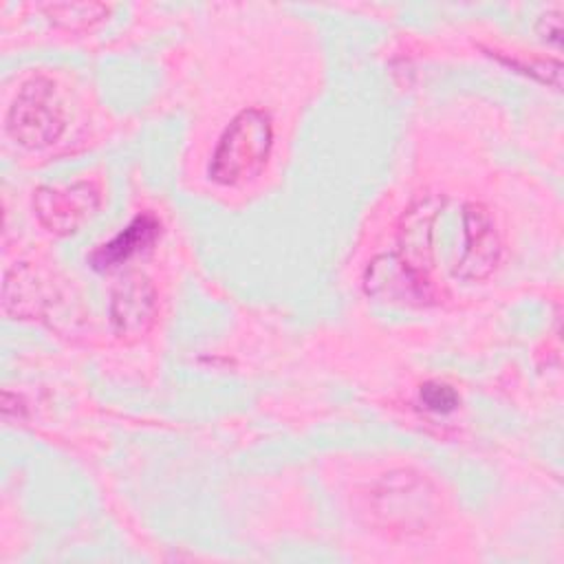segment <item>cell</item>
I'll return each instance as SVG.
<instances>
[{
	"label": "cell",
	"instance_id": "cell-13",
	"mask_svg": "<svg viewBox=\"0 0 564 564\" xmlns=\"http://www.w3.org/2000/svg\"><path fill=\"white\" fill-rule=\"evenodd\" d=\"M538 31H540V35H542L546 42L560 44V35H562V18H560V11L542 15V18H540V24H538Z\"/></svg>",
	"mask_w": 564,
	"mask_h": 564
},
{
	"label": "cell",
	"instance_id": "cell-8",
	"mask_svg": "<svg viewBox=\"0 0 564 564\" xmlns=\"http://www.w3.org/2000/svg\"><path fill=\"white\" fill-rule=\"evenodd\" d=\"M441 207H443V198L438 196L419 198L405 212L399 229L401 249L397 253L425 273L432 267V236H434V223Z\"/></svg>",
	"mask_w": 564,
	"mask_h": 564
},
{
	"label": "cell",
	"instance_id": "cell-4",
	"mask_svg": "<svg viewBox=\"0 0 564 564\" xmlns=\"http://www.w3.org/2000/svg\"><path fill=\"white\" fill-rule=\"evenodd\" d=\"M364 291L368 297L390 306L419 308L436 302V289L430 275L397 251L379 253L368 262L364 271Z\"/></svg>",
	"mask_w": 564,
	"mask_h": 564
},
{
	"label": "cell",
	"instance_id": "cell-5",
	"mask_svg": "<svg viewBox=\"0 0 564 564\" xmlns=\"http://www.w3.org/2000/svg\"><path fill=\"white\" fill-rule=\"evenodd\" d=\"M101 207V192L93 181L42 185L33 194V212L40 225L57 236L79 231Z\"/></svg>",
	"mask_w": 564,
	"mask_h": 564
},
{
	"label": "cell",
	"instance_id": "cell-1",
	"mask_svg": "<svg viewBox=\"0 0 564 564\" xmlns=\"http://www.w3.org/2000/svg\"><path fill=\"white\" fill-rule=\"evenodd\" d=\"M273 145L271 117L260 108L240 110L220 134L209 161V178L238 185L258 176Z\"/></svg>",
	"mask_w": 564,
	"mask_h": 564
},
{
	"label": "cell",
	"instance_id": "cell-6",
	"mask_svg": "<svg viewBox=\"0 0 564 564\" xmlns=\"http://www.w3.org/2000/svg\"><path fill=\"white\" fill-rule=\"evenodd\" d=\"M463 249L454 262V275L460 280H482L500 262L502 242L489 212L478 203H467L460 212Z\"/></svg>",
	"mask_w": 564,
	"mask_h": 564
},
{
	"label": "cell",
	"instance_id": "cell-12",
	"mask_svg": "<svg viewBox=\"0 0 564 564\" xmlns=\"http://www.w3.org/2000/svg\"><path fill=\"white\" fill-rule=\"evenodd\" d=\"M419 401L423 403L425 410H430L434 414H449L458 408L460 397L452 386H447L443 381H427L419 390Z\"/></svg>",
	"mask_w": 564,
	"mask_h": 564
},
{
	"label": "cell",
	"instance_id": "cell-2",
	"mask_svg": "<svg viewBox=\"0 0 564 564\" xmlns=\"http://www.w3.org/2000/svg\"><path fill=\"white\" fill-rule=\"evenodd\" d=\"M368 505L379 527L405 535L421 533L438 513L436 491L430 480L408 469L383 474L372 485Z\"/></svg>",
	"mask_w": 564,
	"mask_h": 564
},
{
	"label": "cell",
	"instance_id": "cell-10",
	"mask_svg": "<svg viewBox=\"0 0 564 564\" xmlns=\"http://www.w3.org/2000/svg\"><path fill=\"white\" fill-rule=\"evenodd\" d=\"M2 306L7 315L26 319L40 317L44 306L42 286L26 264H15L4 273L2 282Z\"/></svg>",
	"mask_w": 564,
	"mask_h": 564
},
{
	"label": "cell",
	"instance_id": "cell-7",
	"mask_svg": "<svg viewBox=\"0 0 564 564\" xmlns=\"http://www.w3.org/2000/svg\"><path fill=\"white\" fill-rule=\"evenodd\" d=\"M156 317V291L143 273L123 275L110 293V322L119 337H143Z\"/></svg>",
	"mask_w": 564,
	"mask_h": 564
},
{
	"label": "cell",
	"instance_id": "cell-11",
	"mask_svg": "<svg viewBox=\"0 0 564 564\" xmlns=\"http://www.w3.org/2000/svg\"><path fill=\"white\" fill-rule=\"evenodd\" d=\"M42 11L59 29L88 31L108 18L110 7L101 2H51L42 4Z\"/></svg>",
	"mask_w": 564,
	"mask_h": 564
},
{
	"label": "cell",
	"instance_id": "cell-9",
	"mask_svg": "<svg viewBox=\"0 0 564 564\" xmlns=\"http://www.w3.org/2000/svg\"><path fill=\"white\" fill-rule=\"evenodd\" d=\"M161 234V223L154 214L145 212L139 214L123 231H119L112 240L99 245L90 253V264L97 271H108L119 264H126L130 258L141 256L143 251L152 249Z\"/></svg>",
	"mask_w": 564,
	"mask_h": 564
},
{
	"label": "cell",
	"instance_id": "cell-3",
	"mask_svg": "<svg viewBox=\"0 0 564 564\" xmlns=\"http://www.w3.org/2000/svg\"><path fill=\"white\" fill-rule=\"evenodd\" d=\"M66 126V115L57 86L48 77L26 79L13 97L4 128L7 134L22 148L40 150L59 139Z\"/></svg>",
	"mask_w": 564,
	"mask_h": 564
}]
</instances>
